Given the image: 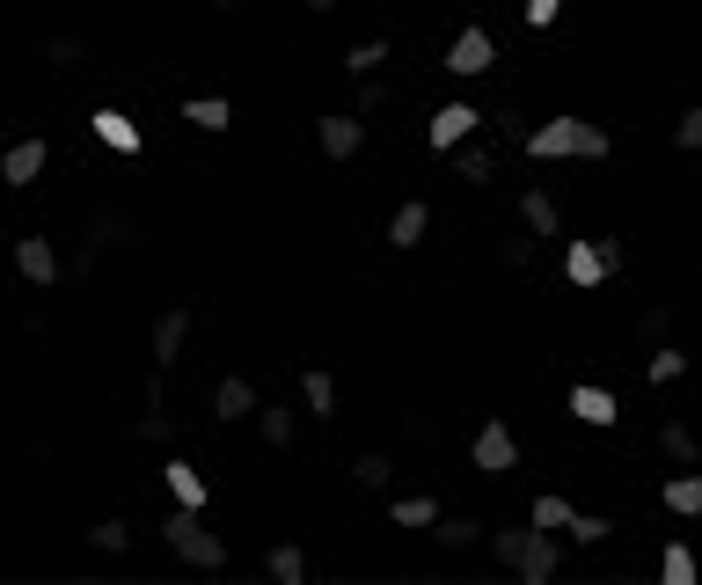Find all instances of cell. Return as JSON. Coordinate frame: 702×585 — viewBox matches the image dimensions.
Returning a JSON list of instances; mask_svg holds the SVG:
<instances>
[{
	"label": "cell",
	"mask_w": 702,
	"mask_h": 585,
	"mask_svg": "<svg viewBox=\"0 0 702 585\" xmlns=\"http://www.w3.org/2000/svg\"><path fill=\"white\" fill-rule=\"evenodd\" d=\"M352 476H359V490H381L395 468H388V454H359V462H352Z\"/></svg>",
	"instance_id": "1f68e13d"
},
{
	"label": "cell",
	"mask_w": 702,
	"mask_h": 585,
	"mask_svg": "<svg viewBox=\"0 0 702 585\" xmlns=\"http://www.w3.org/2000/svg\"><path fill=\"white\" fill-rule=\"evenodd\" d=\"M432 520H439L432 498H395V527H432Z\"/></svg>",
	"instance_id": "f1b7e54d"
},
{
	"label": "cell",
	"mask_w": 702,
	"mask_h": 585,
	"mask_svg": "<svg viewBox=\"0 0 702 585\" xmlns=\"http://www.w3.org/2000/svg\"><path fill=\"white\" fill-rule=\"evenodd\" d=\"M658 454H666V462H688V468L702 462V446H695V432H688V425H680V417H674V425H658Z\"/></svg>",
	"instance_id": "44dd1931"
},
{
	"label": "cell",
	"mask_w": 702,
	"mask_h": 585,
	"mask_svg": "<svg viewBox=\"0 0 702 585\" xmlns=\"http://www.w3.org/2000/svg\"><path fill=\"white\" fill-rule=\"evenodd\" d=\"M124 541H132L124 520H103V527H96V549H110V557H124Z\"/></svg>",
	"instance_id": "74e56055"
},
{
	"label": "cell",
	"mask_w": 702,
	"mask_h": 585,
	"mask_svg": "<svg viewBox=\"0 0 702 585\" xmlns=\"http://www.w3.org/2000/svg\"><path fill=\"white\" fill-rule=\"evenodd\" d=\"M439 67H447V73H490V67H498V45H490V29L468 23L454 45H447V59H439Z\"/></svg>",
	"instance_id": "8992f818"
},
{
	"label": "cell",
	"mask_w": 702,
	"mask_h": 585,
	"mask_svg": "<svg viewBox=\"0 0 702 585\" xmlns=\"http://www.w3.org/2000/svg\"><path fill=\"white\" fill-rule=\"evenodd\" d=\"M176 118L198 124V132H227V124H235V103H227V96H191Z\"/></svg>",
	"instance_id": "4fadbf2b"
},
{
	"label": "cell",
	"mask_w": 702,
	"mask_h": 585,
	"mask_svg": "<svg viewBox=\"0 0 702 585\" xmlns=\"http://www.w3.org/2000/svg\"><path fill=\"white\" fill-rule=\"evenodd\" d=\"M219 8H235V0H219Z\"/></svg>",
	"instance_id": "60d3db41"
},
{
	"label": "cell",
	"mask_w": 702,
	"mask_h": 585,
	"mask_svg": "<svg viewBox=\"0 0 702 585\" xmlns=\"http://www.w3.org/2000/svg\"><path fill=\"white\" fill-rule=\"evenodd\" d=\"M674 146H688V154L702 146V103H695V110H680V124H674Z\"/></svg>",
	"instance_id": "8d00e7d4"
},
{
	"label": "cell",
	"mask_w": 702,
	"mask_h": 585,
	"mask_svg": "<svg viewBox=\"0 0 702 585\" xmlns=\"http://www.w3.org/2000/svg\"><path fill=\"white\" fill-rule=\"evenodd\" d=\"M454 176H461V183H476V191H484V183H490V154H484V146H468Z\"/></svg>",
	"instance_id": "e575fe53"
},
{
	"label": "cell",
	"mask_w": 702,
	"mask_h": 585,
	"mask_svg": "<svg viewBox=\"0 0 702 585\" xmlns=\"http://www.w3.org/2000/svg\"><path fill=\"white\" fill-rule=\"evenodd\" d=\"M563 535H571V541H607V535H615V520H600V512H571Z\"/></svg>",
	"instance_id": "f546056e"
},
{
	"label": "cell",
	"mask_w": 702,
	"mask_h": 585,
	"mask_svg": "<svg viewBox=\"0 0 702 585\" xmlns=\"http://www.w3.org/2000/svg\"><path fill=\"white\" fill-rule=\"evenodd\" d=\"M644 373L666 389V381H680V373H688V359H680V351H652V366H644Z\"/></svg>",
	"instance_id": "d590c367"
},
{
	"label": "cell",
	"mask_w": 702,
	"mask_h": 585,
	"mask_svg": "<svg viewBox=\"0 0 702 585\" xmlns=\"http://www.w3.org/2000/svg\"><path fill=\"white\" fill-rule=\"evenodd\" d=\"M498 264H505V271H534V235H505V242H498Z\"/></svg>",
	"instance_id": "4316f807"
},
{
	"label": "cell",
	"mask_w": 702,
	"mask_h": 585,
	"mask_svg": "<svg viewBox=\"0 0 702 585\" xmlns=\"http://www.w3.org/2000/svg\"><path fill=\"white\" fill-rule=\"evenodd\" d=\"M15 271H23L29 286H59V249L45 242V235H23V242H15Z\"/></svg>",
	"instance_id": "ba28073f"
},
{
	"label": "cell",
	"mask_w": 702,
	"mask_h": 585,
	"mask_svg": "<svg viewBox=\"0 0 702 585\" xmlns=\"http://www.w3.org/2000/svg\"><path fill=\"white\" fill-rule=\"evenodd\" d=\"M162 541H169V549H176L183 563H191V571H219V563H227V541H219V535L205 527V520H198L191 505H176V512H169Z\"/></svg>",
	"instance_id": "3957f363"
},
{
	"label": "cell",
	"mask_w": 702,
	"mask_h": 585,
	"mask_svg": "<svg viewBox=\"0 0 702 585\" xmlns=\"http://www.w3.org/2000/svg\"><path fill=\"white\" fill-rule=\"evenodd\" d=\"M45 162H51L45 140H15L8 154H0V183H8V191H29V183L45 176Z\"/></svg>",
	"instance_id": "52a82bcc"
},
{
	"label": "cell",
	"mask_w": 702,
	"mask_h": 585,
	"mask_svg": "<svg viewBox=\"0 0 702 585\" xmlns=\"http://www.w3.org/2000/svg\"><path fill=\"white\" fill-rule=\"evenodd\" d=\"M468 462L484 468V476H505V468H520V439H512V425H498V417H490L484 432H476V446H468Z\"/></svg>",
	"instance_id": "5b68a950"
},
{
	"label": "cell",
	"mask_w": 702,
	"mask_h": 585,
	"mask_svg": "<svg viewBox=\"0 0 702 585\" xmlns=\"http://www.w3.org/2000/svg\"><path fill=\"white\" fill-rule=\"evenodd\" d=\"M183 337H191V315H183V308H169V315L154 322V366H176Z\"/></svg>",
	"instance_id": "9a60e30c"
},
{
	"label": "cell",
	"mask_w": 702,
	"mask_h": 585,
	"mask_svg": "<svg viewBox=\"0 0 702 585\" xmlns=\"http://www.w3.org/2000/svg\"><path fill=\"white\" fill-rule=\"evenodd\" d=\"M520 219H527L534 235H557V227H563V213H557V198H549V191H520Z\"/></svg>",
	"instance_id": "d6986e66"
},
{
	"label": "cell",
	"mask_w": 702,
	"mask_h": 585,
	"mask_svg": "<svg viewBox=\"0 0 702 585\" xmlns=\"http://www.w3.org/2000/svg\"><path fill=\"white\" fill-rule=\"evenodd\" d=\"M316 140H322V154H330V162H352V154L366 146V124H359V118H322Z\"/></svg>",
	"instance_id": "30bf717a"
},
{
	"label": "cell",
	"mask_w": 702,
	"mask_h": 585,
	"mask_svg": "<svg viewBox=\"0 0 702 585\" xmlns=\"http://www.w3.org/2000/svg\"><path fill=\"white\" fill-rule=\"evenodd\" d=\"M300 403H308V417H337V381H330L322 366H308V373H300Z\"/></svg>",
	"instance_id": "e0dca14e"
},
{
	"label": "cell",
	"mask_w": 702,
	"mask_h": 585,
	"mask_svg": "<svg viewBox=\"0 0 702 585\" xmlns=\"http://www.w3.org/2000/svg\"><path fill=\"white\" fill-rule=\"evenodd\" d=\"M615 271H622V242H571L563 249V278H571V286H600V278H615Z\"/></svg>",
	"instance_id": "277c9868"
},
{
	"label": "cell",
	"mask_w": 702,
	"mask_h": 585,
	"mask_svg": "<svg viewBox=\"0 0 702 585\" xmlns=\"http://www.w3.org/2000/svg\"><path fill=\"white\" fill-rule=\"evenodd\" d=\"M162 476H169V490H176V505H191V512H205V498H213V490H205V476H198L191 462H176V454H169V468H162Z\"/></svg>",
	"instance_id": "2e32d148"
},
{
	"label": "cell",
	"mask_w": 702,
	"mask_h": 585,
	"mask_svg": "<svg viewBox=\"0 0 702 585\" xmlns=\"http://www.w3.org/2000/svg\"><path fill=\"white\" fill-rule=\"evenodd\" d=\"M308 8H316V15H330V8H337V0H308Z\"/></svg>",
	"instance_id": "ab89813d"
},
{
	"label": "cell",
	"mask_w": 702,
	"mask_h": 585,
	"mask_svg": "<svg viewBox=\"0 0 702 585\" xmlns=\"http://www.w3.org/2000/svg\"><path fill=\"white\" fill-rule=\"evenodd\" d=\"M257 432H264V446H286L293 439V403H257Z\"/></svg>",
	"instance_id": "7402d4cb"
},
{
	"label": "cell",
	"mask_w": 702,
	"mask_h": 585,
	"mask_svg": "<svg viewBox=\"0 0 702 585\" xmlns=\"http://www.w3.org/2000/svg\"><path fill=\"white\" fill-rule=\"evenodd\" d=\"M425 227H432V213H425V198H411V205H395V213H388V249H417V242H425Z\"/></svg>",
	"instance_id": "8fae6325"
},
{
	"label": "cell",
	"mask_w": 702,
	"mask_h": 585,
	"mask_svg": "<svg viewBox=\"0 0 702 585\" xmlns=\"http://www.w3.org/2000/svg\"><path fill=\"white\" fill-rule=\"evenodd\" d=\"M213 417H227V425H235V417H257V389H249L242 373H227L213 389Z\"/></svg>",
	"instance_id": "5bb4252c"
},
{
	"label": "cell",
	"mask_w": 702,
	"mask_h": 585,
	"mask_svg": "<svg viewBox=\"0 0 702 585\" xmlns=\"http://www.w3.org/2000/svg\"><path fill=\"white\" fill-rule=\"evenodd\" d=\"M658 571H666V585H695V549H688V541H666Z\"/></svg>",
	"instance_id": "cb8c5ba5"
},
{
	"label": "cell",
	"mask_w": 702,
	"mask_h": 585,
	"mask_svg": "<svg viewBox=\"0 0 702 585\" xmlns=\"http://www.w3.org/2000/svg\"><path fill=\"white\" fill-rule=\"evenodd\" d=\"M96 140H103V146H118V154H140V124L118 118V110H96Z\"/></svg>",
	"instance_id": "ffe728a7"
},
{
	"label": "cell",
	"mask_w": 702,
	"mask_h": 585,
	"mask_svg": "<svg viewBox=\"0 0 702 585\" xmlns=\"http://www.w3.org/2000/svg\"><path fill=\"white\" fill-rule=\"evenodd\" d=\"M381 59H388V45H381V37H366V45H352V51H344V67H352V73H373Z\"/></svg>",
	"instance_id": "836d02e7"
},
{
	"label": "cell",
	"mask_w": 702,
	"mask_h": 585,
	"mask_svg": "<svg viewBox=\"0 0 702 585\" xmlns=\"http://www.w3.org/2000/svg\"><path fill=\"white\" fill-rule=\"evenodd\" d=\"M264 563H271V578H278V585H308V557H300L293 541H278Z\"/></svg>",
	"instance_id": "603a6c76"
},
{
	"label": "cell",
	"mask_w": 702,
	"mask_h": 585,
	"mask_svg": "<svg viewBox=\"0 0 702 585\" xmlns=\"http://www.w3.org/2000/svg\"><path fill=\"white\" fill-rule=\"evenodd\" d=\"M45 59H51L59 73H73L81 59H88V45H81V37H51V45H45Z\"/></svg>",
	"instance_id": "4dcf8cb0"
},
{
	"label": "cell",
	"mask_w": 702,
	"mask_h": 585,
	"mask_svg": "<svg viewBox=\"0 0 702 585\" xmlns=\"http://www.w3.org/2000/svg\"><path fill=\"white\" fill-rule=\"evenodd\" d=\"M527 520H534V527H549V535H563V527H571V505H563V498H534Z\"/></svg>",
	"instance_id": "484cf974"
},
{
	"label": "cell",
	"mask_w": 702,
	"mask_h": 585,
	"mask_svg": "<svg viewBox=\"0 0 702 585\" xmlns=\"http://www.w3.org/2000/svg\"><path fill=\"white\" fill-rule=\"evenodd\" d=\"M636 337H644V344H666V337H674V308H644Z\"/></svg>",
	"instance_id": "d6a6232c"
},
{
	"label": "cell",
	"mask_w": 702,
	"mask_h": 585,
	"mask_svg": "<svg viewBox=\"0 0 702 585\" xmlns=\"http://www.w3.org/2000/svg\"><path fill=\"white\" fill-rule=\"evenodd\" d=\"M557 8H563V0H527V23L549 29V23H557Z\"/></svg>",
	"instance_id": "f35d334b"
},
{
	"label": "cell",
	"mask_w": 702,
	"mask_h": 585,
	"mask_svg": "<svg viewBox=\"0 0 702 585\" xmlns=\"http://www.w3.org/2000/svg\"><path fill=\"white\" fill-rule=\"evenodd\" d=\"M571 410H579L585 425H615V417H622V403H615L607 389H585V381H579V389H571Z\"/></svg>",
	"instance_id": "ac0fdd59"
},
{
	"label": "cell",
	"mask_w": 702,
	"mask_h": 585,
	"mask_svg": "<svg viewBox=\"0 0 702 585\" xmlns=\"http://www.w3.org/2000/svg\"><path fill=\"white\" fill-rule=\"evenodd\" d=\"M476 124H484V118H476L468 103H439V110H432V146H461Z\"/></svg>",
	"instance_id": "7c38bea8"
},
{
	"label": "cell",
	"mask_w": 702,
	"mask_h": 585,
	"mask_svg": "<svg viewBox=\"0 0 702 585\" xmlns=\"http://www.w3.org/2000/svg\"><path fill=\"white\" fill-rule=\"evenodd\" d=\"M490 549H498V563L505 571H520V578H534V585H549L563 571V549H557V535L549 527H498L490 535Z\"/></svg>",
	"instance_id": "6da1fadb"
},
{
	"label": "cell",
	"mask_w": 702,
	"mask_h": 585,
	"mask_svg": "<svg viewBox=\"0 0 702 585\" xmlns=\"http://www.w3.org/2000/svg\"><path fill=\"white\" fill-rule=\"evenodd\" d=\"M607 146H615V140H607L600 124H585V118H549L542 132H527V154H534V162H571V154L600 162Z\"/></svg>",
	"instance_id": "7a4b0ae2"
},
{
	"label": "cell",
	"mask_w": 702,
	"mask_h": 585,
	"mask_svg": "<svg viewBox=\"0 0 702 585\" xmlns=\"http://www.w3.org/2000/svg\"><path fill=\"white\" fill-rule=\"evenodd\" d=\"M666 505H674V512H702V476H674V483H666Z\"/></svg>",
	"instance_id": "83f0119b"
},
{
	"label": "cell",
	"mask_w": 702,
	"mask_h": 585,
	"mask_svg": "<svg viewBox=\"0 0 702 585\" xmlns=\"http://www.w3.org/2000/svg\"><path fill=\"white\" fill-rule=\"evenodd\" d=\"M432 535H439V549H468L484 535V520H432Z\"/></svg>",
	"instance_id": "d4e9b609"
},
{
	"label": "cell",
	"mask_w": 702,
	"mask_h": 585,
	"mask_svg": "<svg viewBox=\"0 0 702 585\" xmlns=\"http://www.w3.org/2000/svg\"><path fill=\"white\" fill-rule=\"evenodd\" d=\"M110 242H132V219H124V213H96V219H88V249H81V256H73V271H88V264H96V249H110Z\"/></svg>",
	"instance_id": "9c48e42d"
}]
</instances>
